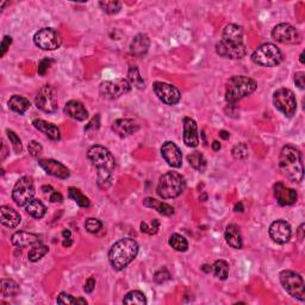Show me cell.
<instances>
[{
    "label": "cell",
    "instance_id": "6da1fadb",
    "mask_svg": "<svg viewBox=\"0 0 305 305\" xmlns=\"http://www.w3.org/2000/svg\"><path fill=\"white\" fill-rule=\"evenodd\" d=\"M87 157L97 168V184L106 191L112 184V174L116 168V160L109 149L102 146H93L88 149Z\"/></svg>",
    "mask_w": 305,
    "mask_h": 305
},
{
    "label": "cell",
    "instance_id": "7a4b0ae2",
    "mask_svg": "<svg viewBox=\"0 0 305 305\" xmlns=\"http://www.w3.org/2000/svg\"><path fill=\"white\" fill-rule=\"evenodd\" d=\"M279 171L285 178L293 182H301L304 177L303 157L302 152L296 147L287 146L282 147L279 154Z\"/></svg>",
    "mask_w": 305,
    "mask_h": 305
},
{
    "label": "cell",
    "instance_id": "3957f363",
    "mask_svg": "<svg viewBox=\"0 0 305 305\" xmlns=\"http://www.w3.org/2000/svg\"><path fill=\"white\" fill-rule=\"evenodd\" d=\"M138 245L134 238L126 237L117 241L109 251V261L113 270L122 271L137 256Z\"/></svg>",
    "mask_w": 305,
    "mask_h": 305
},
{
    "label": "cell",
    "instance_id": "277c9868",
    "mask_svg": "<svg viewBox=\"0 0 305 305\" xmlns=\"http://www.w3.org/2000/svg\"><path fill=\"white\" fill-rule=\"evenodd\" d=\"M256 87V81L252 77L245 76H232L226 85V101L230 104H234L253 93Z\"/></svg>",
    "mask_w": 305,
    "mask_h": 305
},
{
    "label": "cell",
    "instance_id": "5b68a950",
    "mask_svg": "<svg viewBox=\"0 0 305 305\" xmlns=\"http://www.w3.org/2000/svg\"><path fill=\"white\" fill-rule=\"evenodd\" d=\"M185 179L178 172H167L160 178L156 187L157 196L162 199L177 198L184 192Z\"/></svg>",
    "mask_w": 305,
    "mask_h": 305
},
{
    "label": "cell",
    "instance_id": "8992f818",
    "mask_svg": "<svg viewBox=\"0 0 305 305\" xmlns=\"http://www.w3.org/2000/svg\"><path fill=\"white\" fill-rule=\"evenodd\" d=\"M252 60L262 67H276L282 61V52L276 44L263 43L255 49Z\"/></svg>",
    "mask_w": 305,
    "mask_h": 305
},
{
    "label": "cell",
    "instance_id": "52a82bcc",
    "mask_svg": "<svg viewBox=\"0 0 305 305\" xmlns=\"http://www.w3.org/2000/svg\"><path fill=\"white\" fill-rule=\"evenodd\" d=\"M279 279L280 284L288 295L301 302L305 301V284L301 274L288 270L281 271Z\"/></svg>",
    "mask_w": 305,
    "mask_h": 305
},
{
    "label": "cell",
    "instance_id": "ba28073f",
    "mask_svg": "<svg viewBox=\"0 0 305 305\" xmlns=\"http://www.w3.org/2000/svg\"><path fill=\"white\" fill-rule=\"evenodd\" d=\"M35 197V182L31 177L25 176L16 182L12 190V199L18 206H26Z\"/></svg>",
    "mask_w": 305,
    "mask_h": 305
},
{
    "label": "cell",
    "instance_id": "9c48e42d",
    "mask_svg": "<svg viewBox=\"0 0 305 305\" xmlns=\"http://www.w3.org/2000/svg\"><path fill=\"white\" fill-rule=\"evenodd\" d=\"M273 104L286 117H292L297 111L295 93L288 88H279L273 94Z\"/></svg>",
    "mask_w": 305,
    "mask_h": 305
},
{
    "label": "cell",
    "instance_id": "30bf717a",
    "mask_svg": "<svg viewBox=\"0 0 305 305\" xmlns=\"http://www.w3.org/2000/svg\"><path fill=\"white\" fill-rule=\"evenodd\" d=\"M132 86L127 79H116V80H109V81L102 82L99 86V93L102 98L113 99L121 98L124 94L129 93L131 91Z\"/></svg>",
    "mask_w": 305,
    "mask_h": 305
},
{
    "label": "cell",
    "instance_id": "8fae6325",
    "mask_svg": "<svg viewBox=\"0 0 305 305\" xmlns=\"http://www.w3.org/2000/svg\"><path fill=\"white\" fill-rule=\"evenodd\" d=\"M34 42L42 51H55L62 44V38L56 30L51 27H43L34 36Z\"/></svg>",
    "mask_w": 305,
    "mask_h": 305
},
{
    "label": "cell",
    "instance_id": "7c38bea8",
    "mask_svg": "<svg viewBox=\"0 0 305 305\" xmlns=\"http://www.w3.org/2000/svg\"><path fill=\"white\" fill-rule=\"evenodd\" d=\"M36 106L47 113H54L57 111V96L55 88L51 85H44L35 98Z\"/></svg>",
    "mask_w": 305,
    "mask_h": 305
},
{
    "label": "cell",
    "instance_id": "4fadbf2b",
    "mask_svg": "<svg viewBox=\"0 0 305 305\" xmlns=\"http://www.w3.org/2000/svg\"><path fill=\"white\" fill-rule=\"evenodd\" d=\"M272 37L284 44H298L302 42V35L295 26L287 23H280L272 30Z\"/></svg>",
    "mask_w": 305,
    "mask_h": 305
},
{
    "label": "cell",
    "instance_id": "5bb4252c",
    "mask_svg": "<svg viewBox=\"0 0 305 305\" xmlns=\"http://www.w3.org/2000/svg\"><path fill=\"white\" fill-rule=\"evenodd\" d=\"M216 52L226 59L240 60L246 56L247 46L243 42H230V41L221 40L216 44Z\"/></svg>",
    "mask_w": 305,
    "mask_h": 305
},
{
    "label": "cell",
    "instance_id": "9a60e30c",
    "mask_svg": "<svg viewBox=\"0 0 305 305\" xmlns=\"http://www.w3.org/2000/svg\"><path fill=\"white\" fill-rule=\"evenodd\" d=\"M152 90H154V93L156 94L157 98L162 102H165L166 105H171L172 106V105L178 104L180 99H181V94H180V91L178 88L176 86L167 84V82H154Z\"/></svg>",
    "mask_w": 305,
    "mask_h": 305
},
{
    "label": "cell",
    "instance_id": "2e32d148",
    "mask_svg": "<svg viewBox=\"0 0 305 305\" xmlns=\"http://www.w3.org/2000/svg\"><path fill=\"white\" fill-rule=\"evenodd\" d=\"M291 234V226L284 220H277L270 226V236L272 240L279 245H285L290 241Z\"/></svg>",
    "mask_w": 305,
    "mask_h": 305
},
{
    "label": "cell",
    "instance_id": "e0dca14e",
    "mask_svg": "<svg viewBox=\"0 0 305 305\" xmlns=\"http://www.w3.org/2000/svg\"><path fill=\"white\" fill-rule=\"evenodd\" d=\"M161 155L165 161L173 168H179L182 165V154L181 151L176 143L172 141H167L162 144Z\"/></svg>",
    "mask_w": 305,
    "mask_h": 305
},
{
    "label": "cell",
    "instance_id": "ac0fdd59",
    "mask_svg": "<svg viewBox=\"0 0 305 305\" xmlns=\"http://www.w3.org/2000/svg\"><path fill=\"white\" fill-rule=\"evenodd\" d=\"M38 163H40V166L43 168L47 174L55 177V178L67 179L71 176V172H69L68 168L63 163L56 161V160L44 159L40 160Z\"/></svg>",
    "mask_w": 305,
    "mask_h": 305
},
{
    "label": "cell",
    "instance_id": "d6986e66",
    "mask_svg": "<svg viewBox=\"0 0 305 305\" xmlns=\"http://www.w3.org/2000/svg\"><path fill=\"white\" fill-rule=\"evenodd\" d=\"M274 196H276L277 202L281 205V206H288V205H293L297 203L298 199V195L293 188H290L285 186L282 182H277L274 185Z\"/></svg>",
    "mask_w": 305,
    "mask_h": 305
},
{
    "label": "cell",
    "instance_id": "ffe728a7",
    "mask_svg": "<svg viewBox=\"0 0 305 305\" xmlns=\"http://www.w3.org/2000/svg\"><path fill=\"white\" fill-rule=\"evenodd\" d=\"M182 124H184V135H182L184 143L186 144L187 147H191V148L198 147L199 134H198V127H197L195 119L185 117L184 121H182Z\"/></svg>",
    "mask_w": 305,
    "mask_h": 305
},
{
    "label": "cell",
    "instance_id": "44dd1931",
    "mask_svg": "<svg viewBox=\"0 0 305 305\" xmlns=\"http://www.w3.org/2000/svg\"><path fill=\"white\" fill-rule=\"evenodd\" d=\"M111 129L115 131V134H117L119 137H127V136L135 134L140 127L136 123L134 119H127V118H122V119H116L115 122L111 126Z\"/></svg>",
    "mask_w": 305,
    "mask_h": 305
},
{
    "label": "cell",
    "instance_id": "7402d4cb",
    "mask_svg": "<svg viewBox=\"0 0 305 305\" xmlns=\"http://www.w3.org/2000/svg\"><path fill=\"white\" fill-rule=\"evenodd\" d=\"M21 215L12 207L7 206V205H2L0 207V221H1L2 226L10 229L17 228L21 223Z\"/></svg>",
    "mask_w": 305,
    "mask_h": 305
},
{
    "label": "cell",
    "instance_id": "603a6c76",
    "mask_svg": "<svg viewBox=\"0 0 305 305\" xmlns=\"http://www.w3.org/2000/svg\"><path fill=\"white\" fill-rule=\"evenodd\" d=\"M65 113L79 122L86 121L88 118V111L86 110L84 104L79 101H69L65 105Z\"/></svg>",
    "mask_w": 305,
    "mask_h": 305
},
{
    "label": "cell",
    "instance_id": "cb8c5ba5",
    "mask_svg": "<svg viewBox=\"0 0 305 305\" xmlns=\"http://www.w3.org/2000/svg\"><path fill=\"white\" fill-rule=\"evenodd\" d=\"M11 242L13 246L18 247V248H24L27 246H35L41 242L38 235L32 234V232L26 231H17L11 236Z\"/></svg>",
    "mask_w": 305,
    "mask_h": 305
},
{
    "label": "cell",
    "instance_id": "d4e9b609",
    "mask_svg": "<svg viewBox=\"0 0 305 305\" xmlns=\"http://www.w3.org/2000/svg\"><path fill=\"white\" fill-rule=\"evenodd\" d=\"M34 127L38 131H41L42 134H44L49 140L51 141H60L61 140V134H60V129L54 124L49 123V122L43 121V119H35L32 122Z\"/></svg>",
    "mask_w": 305,
    "mask_h": 305
},
{
    "label": "cell",
    "instance_id": "484cf974",
    "mask_svg": "<svg viewBox=\"0 0 305 305\" xmlns=\"http://www.w3.org/2000/svg\"><path fill=\"white\" fill-rule=\"evenodd\" d=\"M149 47H151V40L146 34H138L134 37L130 44V52L135 56H143L147 54Z\"/></svg>",
    "mask_w": 305,
    "mask_h": 305
},
{
    "label": "cell",
    "instance_id": "4316f807",
    "mask_svg": "<svg viewBox=\"0 0 305 305\" xmlns=\"http://www.w3.org/2000/svg\"><path fill=\"white\" fill-rule=\"evenodd\" d=\"M224 238H226L227 243L235 249H241L243 246L242 242V235H241L240 228L235 224H229L224 231Z\"/></svg>",
    "mask_w": 305,
    "mask_h": 305
},
{
    "label": "cell",
    "instance_id": "83f0119b",
    "mask_svg": "<svg viewBox=\"0 0 305 305\" xmlns=\"http://www.w3.org/2000/svg\"><path fill=\"white\" fill-rule=\"evenodd\" d=\"M222 40L230 42H243V29L237 24H228L224 27Z\"/></svg>",
    "mask_w": 305,
    "mask_h": 305
},
{
    "label": "cell",
    "instance_id": "f1b7e54d",
    "mask_svg": "<svg viewBox=\"0 0 305 305\" xmlns=\"http://www.w3.org/2000/svg\"><path fill=\"white\" fill-rule=\"evenodd\" d=\"M7 104H9L10 110H12L13 112L18 113V115H24V113L30 109V106H31V105H30L29 99L24 98V97H22V96H18V94L11 97Z\"/></svg>",
    "mask_w": 305,
    "mask_h": 305
},
{
    "label": "cell",
    "instance_id": "f546056e",
    "mask_svg": "<svg viewBox=\"0 0 305 305\" xmlns=\"http://www.w3.org/2000/svg\"><path fill=\"white\" fill-rule=\"evenodd\" d=\"M143 205L147 207H152V209L156 210L160 215L162 216H172L174 213V209L168 205L167 203H163L161 201H157L154 198H146L143 201Z\"/></svg>",
    "mask_w": 305,
    "mask_h": 305
},
{
    "label": "cell",
    "instance_id": "4dcf8cb0",
    "mask_svg": "<svg viewBox=\"0 0 305 305\" xmlns=\"http://www.w3.org/2000/svg\"><path fill=\"white\" fill-rule=\"evenodd\" d=\"M19 291H21V288H19V285L15 280L6 278L1 279V296L4 298L18 296Z\"/></svg>",
    "mask_w": 305,
    "mask_h": 305
},
{
    "label": "cell",
    "instance_id": "1f68e13d",
    "mask_svg": "<svg viewBox=\"0 0 305 305\" xmlns=\"http://www.w3.org/2000/svg\"><path fill=\"white\" fill-rule=\"evenodd\" d=\"M25 210H26V212L31 216V217L37 218V220L42 218L43 216L46 215V211H47L44 204L41 201H38V199H32V201L26 205Z\"/></svg>",
    "mask_w": 305,
    "mask_h": 305
},
{
    "label": "cell",
    "instance_id": "d6a6232c",
    "mask_svg": "<svg viewBox=\"0 0 305 305\" xmlns=\"http://www.w3.org/2000/svg\"><path fill=\"white\" fill-rule=\"evenodd\" d=\"M187 161L192 168H195L198 172H205L206 170V160H205L204 155L199 152H195L187 156Z\"/></svg>",
    "mask_w": 305,
    "mask_h": 305
},
{
    "label": "cell",
    "instance_id": "836d02e7",
    "mask_svg": "<svg viewBox=\"0 0 305 305\" xmlns=\"http://www.w3.org/2000/svg\"><path fill=\"white\" fill-rule=\"evenodd\" d=\"M68 197L71 199H73L76 203L79 205L80 207H88L91 205L90 199L86 197L79 188L76 187H69L68 188Z\"/></svg>",
    "mask_w": 305,
    "mask_h": 305
},
{
    "label": "cell",
    "instance_id": "e575fe53",
    "mask_svg": "<svg viewBox=\"0 0 305 305\" xmlns=\"http://www.w3.org/2000/svg\"><path fill=\"white\" fill-rule=\"evenodd\" d=\"M212 272L215 274L216 278H218L220 280H227L229 276V263L226 261V260H217L213 265Z\"/></svg>",
    "mask_w": 305,
    "mask_h": 305
},
{
    "label": "cell",
    "instance_id": "d590c367",
    "mask_svg": "<svg viewBox=\"0 0 305 305\" xmlns=\"http://www.w3.org/2000/svg\"><path fill=\"white\" fill-rule=\"evenodd\" d=\"M127 81L130 82V85L135 86L138 90H142V88H144V86H146L143 77L141 76L138 68L136 66H130L129 72H127Z\"/></svg>",
    "mask_w": 305,
    "mask_h": 305
},
{
    "label": "cell",
    "instance_id": "8d00e7d4",
    "mask_svg": "<svg viewBox=\"0 0 305 305\" xmlns=\"http://www.w3.org/2000/svg\"><path fill=\"white\" fill-rule=\"evenodd\" d=\"M123 304L146 305L147 304V298H146V296H144V293L141 292V291H138V290L130 291V292L127 293V296L124 297Z\"/></svg>",
    "mask_w": 305,
    "mask_h": 305
},
{
    "label": "cell",
    "instance_id": "74e56055",
    "mask_svg": "<svg viewBox=\"0 0 305 305\" xmlns=\"http://www.w3.org/2000/svg\"><path fill=\"white\" fill-rule=\"evenodd\" d=\"M168 243H170L172 248L177 252H186L188 248L187 240L180 234L171 235L170 240H168Z\"/></svg>",
    "mask_w": 305,
    "mask_h": 305
},
{
    "label": "cell",
    "instance_id": "f35d334b",
    "mask_svg": "<svg viewBox=\"0 0 305 305\" xmlns=\"http://www.w3.org/2000/svg\"><path fill=\"white\" fill-rule=\"evenodd\" d=\"M48 252H49L48 247L42 245V243L40 242L30 249L29 254H27V257H29V260L31 262H36V261H38V260L42 259V257L48 253Z\"/></svg>",
    "mask_w": 305,
    "mask_h": 305
},
{
    "label": "cell",
    "instance_id": "ab89813d",
    "mask_svg": "<svg viewBox=\"0 0 305 305\" xmlns=\"http://www.w3.org/2000/svg\"><path fill=\"white\" fill-rule=\"evenodd\" d=\"M231 154L232 156H234V159L236 160H246L248 159V147H247L246 143H237L236 146H234V148H232L231 151Z\"/></svg>",
    "mask_w": 305,
    "mask_h": 305
},
{
    "label": "cell",
    "instance_id": "60d3db41",
    "mask_svg": "<svg viewBox=\"0 0 305 305\" xmlns=\"http://www.w3.org/2000/svg\"><path fill=\"white\" fill-rule=\"evenodd\" d=\"M99 6L104 12L109 13V15H116L121 11L122 5L118 1H101Z\"/></svg>",
    "mask_w": 305,
    "mask_h": 305
},
{
    "label": "cell",
    "instance_id": "b9f144b4",
    "mask_svg": "<svg viewBox=\"0 0 305 305\" xmlns=\"http://www.w3.org/2000/svg\"><path fill=\"white\" fill-rule=\"evenodd\" d=\"M160 228V222L157 220H152L151 224H148L147 222H142L141 223V230L142 232H146L148 235H155L157 231H159Z\"/></svg>",
    "mask_w": 305,
    "mask_h": 305
},
{
    "label": "cell",
    "instance_id": "7bdbcfd3",
    "mask_svg": "<svg viewBox=\"0 0 305 305\" xmlns=\"http://www.w3.org/2000/svg\"><path fill=\"white\" fill-rule=\"evenodd\" d=\"M7 132V137H9L10 142L12 143V147L13 149H15L16 152H22V151H23V146H22V141L21 138H19V136L16 134L15 131H12V130H6Z\"/></svg>",
    "mask_w": 305,
    "mask_h": 305
},
{
    "label": "cell",
    "instance_id": "ee69618b",
    "mask_svg": "<svg viewBox=\"0 0 305 305\" xmlns=\"http://www.w3.org/2000/svg\"><path fill=\"white\" fill-rule=\"evenodd\" d=\"M102 223L97 218H87L85 222V229L91 234H96L102 229Z\"/></svg>",
    "mask_w": 305,
    "mask_h": 305
},
{
    "label": "cell",
    "instance_id": "f6af8a7d",
    "mask_svg": "<svg viewBox=\"0 0 305 305\" xmlns=\"http://www.w3.org/2000/svg\"><path fill=\"white\" fill-rule=\"evenodd\" d=\"M27 151H29L30 154H31V156L40 157L43 152V148L37 141H31V142L29 143V146H27Z\"/></svg>",
    "mask_w": 305,
    "mask_h": 305
},
{
    "label": "cell",
    "instance_id": "bcb514c9",
    "mask_svg": "<svg viewBox=\"0 0 305 305\" xmlns=\"http://www.w3.org/2000/svg\"><path fill=\"white\" fill-rule=\"evenodd\" d=\"M171 278H172L171 273L167 270H165V268H163V270L157 271L156 273L154 274V280H155V282H157V284H163V282L171 280Z\"/></svg>",
    "mask_w": 305,
    "mask_h": 305
},
{
    "label": "cell",
    "instance_id": "7dc6e473",
    "mask_svg": "<svg viewBox=\"0 0 305 305\" xmlns=\"http://www.w3.org/2000/svg\"><path fill=\"white\" fill-rule=\"evenodd\" d=\"M56 302H57V304H67V305L76 304V298H73V297L69 295V293L61 292L59 297H57Z\"/></svg>",
    "mask_w": 305,
    "mask_h": 305
},
{
    "label": "cell",
    "instance_id": "c3c4849f",
    "mask_svg": "<svg viewBox=\"0 0 305 305\" xmlns=\"http://www.w3.org/2000/svg\"><path fill=\"white\" fill-rule=\"evenodd\" d=\"M52 61L51 59H44L40 62L38 65V74L40 76H46L47 72L49 71V67H51Z\"/></svg>",
    "mask_w": 305,
    "mask_h": 305
},
{
    "label": "cell",
    "instance_id": "681fc988",
    "mask_svg": "<svg viewBox=\"0 0 305 305\" xmlns=\"http://www.w3.org/2000/svg\"><path fill=\"white\" fill-rule=\"evenodd\" d=\"M304 79H305L304 72H298V73L295 74V84L296 86H298L301 90H304V87H305Z\"/></svg>",
    "mask_w": 305,
    "mask_h": 305
},
{
    "label": "cell",
    "instance_id": "f907efd6",
    "mask_svg": "<svg viewBox=\"0 0 305 305\" xmlns=\"http://www.w3.org/2000/svg\"><path fill=\"white\" fill-rule=\"evenodd\" d=\"M11 43H12V37L11 36H5L1 41V57L6 54L7 49L10 48Z\"/></svg>",
    "mask_w": 305,
    "mask_h": 305
},
{
    "label": "cell",
    "instance_id": "816d5d0a",
    "mask_svg": "<svg viewBox=\"0 0 305 305\" xmlns=\"http://www.w3.org/2000/svg\"><path fill=\"white\" fill-rule=\"evenodd\" d=\"M94 286H96V279L93 278V277H91V278H88L87 280H86V284H85V292L86 293H92L93 290H94Z\"/></svg>",
    "mask_w": 305,
    "mask_h": 305
},
{
    "label": "cell",
    "instance_id": "f5cc1de1",
    "mask_svg": "<svg viewBox=\"0 0 305 305\" xmlns=\"http://www.w3.org/2000/svg\"><path fill=\"white\" fill-rule=\"evenodd\" d=\"M91 127H96V129H98V127H99V115H97L96 117H93L92 121H91L90 123H88V126L85 127V131H86V130H90Z\"/></svg>",
    "mask_w": 305,
    "mask_h": 305
},
{
    "label": "cell",
    "instance_id": "db71d44e",
    "mask_svg": "<svg viewBox=\"0 0 305 305\" xmlns=\"http://www.w3.org/2000/svg\"><path fill=\"white\" fill-rule=\"evenodd\" d=\"M63 201V197L60 192H52L51 196V203H61Z\"/></svg>",
    "mask_w": 305,
    "mask_h": 305
},
{
    "label": "cell",
    "instance_id": "11a10c76",
    "mask_svg": "<svg viewBox=\"0 0 305 305\" xmlns=\"http://www.w3.org/2000/svg\"><path fill=\"white\" fill-rule=\"evenodd\" d=\"M220 136L223 138V140H228L230 137V134L228 131H226V130H222V131H220Z\"/></svg>",
    "mask_w": 305,
    "mask_h": 305
},
{
    "label": "cell",
    "instance_id": "9f6ffc18",
    "mask_svg": "<svg viewBox=\"0 0 305 305\" xmlns=\"http://www.w3.org/2000/svg\"><path fill=\"white\" fill-rule=\"evenodd\" d=\"M212 149L215 152L220 151V149H221V143L218 142V141H213V142H212Z\"/></svg>",
    "mask_w": 305,
    "mask_h": 305
},
{
    "label": "cell",
    "instance_id": "6f0895ef",
    "mask_svg": "<svg viewBox=\"0 0 305 305\" xmlns=\"http://www.w3.org/2000/svg\"><path fill=\"white\" fill-rule=\"evenodd\" d=\"M62 236H63V238H71L72 237L71 230H68V229L63 230V231H62Z\"/></svg>",
    "mask_w": 305,
    "mask_h": 305
},
{
    "label": "cell",
    "instance_id": "680465c9",
    "mask_svg": "<svg viewBox=\"0 0 305 305\" xmlns=\"http://www.w3.org/2000/svg\"><path fill=\"white\" fill-rule=\"evenodd\" d=\"M72 243H73V240H72V237L71 238H65V240H63V247H69V246H72Z\"/></svg>",
    "mask_w": 305,
    "mask_h": 305
},
{
    "label": "cell",
    "instance_id": "91938a15",
    "mask_svg": "<svg viewBox=\"0 0 305 305\" xmlns=\"http://www.w3.org/2000/svg\"><path fill=\"white\" fill-rule=\"evenodd\" d=\"M235 211H236V212H242L243 211V205H242V203L236 204V206H235Z\"/></svg>",
    "mask_w": 305,
    "mask_h": 305
},
{
    "label": "cell",
    "instance_id": "94428289",
    "mask_svg": "<svg viewBox=\"0 0 305 305\" xmlns=\"http://www.w3.org/2000/svg\"><path fill=\"white\" fill-rule=\"evenodd\" d=\"M303 231H304V224H302L301 227H299V229H298V235H299V238H303Z\"/></svg>",
    "mask_w": 305,
    "mask_h": 305
},
{
    "label": "cell",
    "instance_id": "6125c7cd",
    "mask_svg": "<svg viewBox=\"0 0 305 305\" xmlns=\"http://www.w3.org/2000/svg\"><path fill=\"white\" fill-rule=\"evenodd\" d=\"M42 191H43L44 193L51 192V191H52V187H51V186H43V187H42Z\"/></svg>",
    "mask_w": 305,
    "mask_h": 305
},
{
    "label": "cell",
    "instance_id": "be15d7a7",
    "mask_svg": "<svg viewBox=\"0 0 305 305\" xmlns=\"http://www.w3.org/2000/svg\"><path fill=\"white\" fill-rule=\"evenodd\" d=\"M299 61H301V63H304V51H302L301 56H299Z\"/></svg>",
    "mask_w": 305,
    "mask_h": 305
}]
</instances>
